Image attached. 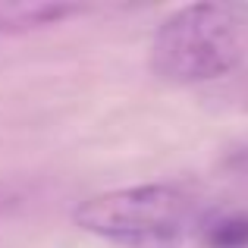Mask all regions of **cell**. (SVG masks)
<instances>
[{
	"mask_svg": "<svg viewBox=\"0 0 248 248\" xmlns=\"http://www.w3.org/2000/svg\"><path fill=\"white\" fill-rule=\"evenodd\" d=\"M25 195L16 182H0V217H10L16 207H22Z\"/></svg>",
	"mask_w": 248,
	"mask_h": 248,
	"instance_id": "4",
	"label": "cell"
},
{
	"mask_svg": "<svg viewBox=\"0 0 248 248\" xmlns=\"http://www.w3.org/2000/svg\"><path fill=\"white\" fill-rule=\"evenodd\" d=\"M73 223L107 242L160 248L198 226V201L170 182L110 188L85 198L73 211Z\"/></svg>",
	"mask_w": 248,
	"mask_h": 248,
	"instance_id": "2",
	"label": "cell"
},
{
	"mask_svg": "<svg viewBox=\"0 0 248 248\" xmlns=\"http://www.w3.org/2000/svg\"><path fill=\"white\" fill-rule=\"evenodd\" d=\"M82 6L63 3H0V31H29L47 29L69 16H79Z\"/></svg>",
	"mask_w": 248,
	"mask_h": 248,
	"instance_id": "3",
	"label": "cell"
},
{
	"mask_svg": "<svg viewBox=\"0 0 248 248\" xmlns=\"http://www.w3.org/2000/svg\"><path fill=\"white\" fill-rule=\"evenodd\" d=\"M248 60V3H188L170 13L148 44V69L167 85H201Z\"/></svg>",
	"mask_w": 248,
	"mask_h": 248,
	"instance_id": "1",
	"label": "cell"
}]
</instances>
